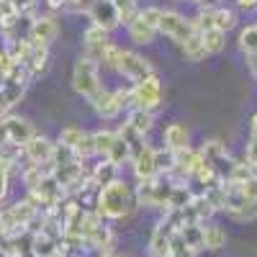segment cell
<instances>
[{
  "label": "cell",
  "mask_w": 257,
  "mask_h": 257,
  "mask_svg": "<svg viewBox=\"0 0 257 257\" xmlns=\"http://www.w3.org/2000/svg\"><path fill=\"white\" fill-rule=\"evenodd\" d=\"M226 244V231L219 224L203 226V249H221Z\"/></svg>",
  "instance_id": "obj_20"
},
{
  "label": "cell",
  "mask_w": 257,
  "mask_h": 257,
  "mask_svg": "<svg viewBox=\"0 0 257 257\" xmlns=\"http://www.w3.org/2000/svg\"><path fill=\"white\" fill-rule=\"evenodd\" d=\"M116 134H118V137H121V139H123V142L128 144V149H132V157H134V155L139 152V149H142V147L147 144V142H144V137H142L139 132H134V128L128 126V123H123V126L118 128Z\"/></svg>",
  "instance_id": "obj_24"
},
{
  "label": "cell",
  "mask_w": 257,
  "mask_h": 257,
  "mask_svg": "<svg viewBox=\"0 0 257 257\" xmlns=\"http://www.w3.org/2000/svg\"><path fill=\"white\" fill-rule=\"evenodd\" d=\"M183 54H185L188 62H203V59L208 57V52H206V47H203V41H201V34L190 36V39L185 41V44H183Z\"/></svg>",
  "instance_id": "obj_23"
},
{
  "label": "cell",
  "mask_w": 257,
  "mask_h": 257,
  "mask_svg": "<svg viewBox=\"0 0 257 257\" xmlns=\"http://www.w3.org/2000/svg\"><path fill=\"white\" fill-rule=\"evenodd\" d=\"M188 128L180 126V123H170L165 128V149H170V152H183V149H188Z\"/></svg>",
  "instance_id": "obj_13"
},
{
  "label": "cell",
  "mask_w": 257,
  "mask_h": 257,
  "mask_svg": "<svg viewBox=\"0 0 257 257\" xmlns=\"http://www.w3.org/2000/svg\"><path fill=\"white\" fill-rule=\"evenodd\" d=\"M132 162H134V175H137V180H139V183L157 178V167H155V149L149 147V144H144V147L139 149V152L132 157Z\"/></svg>",
  "instance_id": "obj_9"
},
{
  "label": "cell",
  "mask_w": 257,
  "mask_h": 257,
  "mask_svg": "<svg viewBox=\"0 0 257 257\" xmlns=\"http://www.w3.org/2000/svg\"><path fill=\"white\" fill-rule=\"evenodd\" d=\"M201 41H203V47H206L208 54H219L224 49L226 34L219 31V29H206V31H201Z\"/></svg>",
  "instance_id": "obj_22"
},
{
  "label": "cell",
  "mask_w": 257,
  "mask_h": 257,
  "mask_svg": "<svg viewBox=\"0 0 257 257\" xmlns=\"http://www.w3.org/2000/svg\"><path fill=\"white\" fill-rule=\"evenodd\" d=\"M118 72H121L126 80H132V82L137 85V82H144L147 77H152V75H155V67H152V62L144 59L142 54H137V52H123V54H121V64H118Z\"/></svg>",
  "instance_id": "obj_5"
},
{
  "label": "cell",
  "mask_w": 257,
  "mask_h": 257,
  "mask_svg": "<svg viewBox=\"0 0 257 257\" xmlns=\"http://www.w3.org/2000/svg\"><path fill=\"white\" fill-rule=\"evenodd\" d=\"M72 88L75 93H80L82 98H93L103 85H100V77H98V62L88 59V57H80L75 62V70H72Z\"/></svg>",
  "instance_id": "obj_2"
},
{
  "label": "cell",
  "mask_w": 257,
  "mask_h": 257,
  "mask_svg": "<svg viewBox=\"0 0 257 257\" xmlns=\"http://www.w3.org/2000/svg\"><path fill=\"white\" fill-rule=\"evenodd\" d=\"M237 6H239V8L252 11V8H257V0H237Z\"/></svg>",
  "instance_id": "obj_34"
},
{
  "label": "cell",
  "mask_w": 257,
  "mask_h": 257,
  "mask_svg": "<svg viewBox=\"0 0 257 257\" xmlns=\"http://www.w3.org/2000/svg\"><path fill=\"white\" fill-rule=\"evenodd\" d=\"M126 29H128V36H132V41H137V44H152L155 36H157V31H155V29H149L139 16H137Z\"/></svg>",
  "instance_id": "obj_17"
},
{
  "label": "cell",
  "mask_w": 257,
  "mask_h": 257,
  "mask_svg": "<svg viewBox=\"0 0 257 257\" xmlns=\"http://www.w3.org/2000/svg\"><path fill=\"white\" fill-rule=\"evenodd\" d=\"M49 257H64V254H62V252H54V254H49Z\"/></svg>",
  "instance_id": "obj_36"
},
{
  "label": "cell",
  "mask_w": 257,
  "mask_h": 257,
  "mask_svg": "<svg viewBox=\"0 0 257 257\" xmlns=\"http://www.w3.org/2000/svg\"><path fill=\"white\" fill-rule=\"evenodd\" d=\"M100 219H123L137 208V193L132 190L126 180L116 178L111 185L98 190V203H95Z\"/></svg>",
  "instance_id": "obj_1"
},
{
  "label": "cell",
  "mask_w": 257,
  "mask_h": 257,
  "mask_svg": "<svg viewBox=\"0 0 257 257\" xmlns=\"http://www.w3.org/2000/svg\"><path fill=\"white\" fill-rule=\"evenodd\" d=\"M24 155L29 157L31 165H44V162H52L54 157V142L47 139V137H39L34 134L26 144H24Z\"/></svg>",
  "instance_id": "obj_8"
},
{
  "label": "cell",
  "mask_w": 257,
  "mask_h": 257,
  "mask_svg": "<svg viewBox=\"0 0 257 257\" xmlns=\"http://www.w3.org/2000/svg\"><path fill=\"white\" fill-rule=\"evenodd\" d=\"M193 3H198V6H203V8H206L208 3H213V0H193Z\"/></svg>",
  "instance_id": "obj_35"
},
{
  "label": "cell",
  "mask_w": 257,
  "mask_h": 257,
  "mask_svg": "<svg viewBox=\"0 0 257 257\" xmlns=\"http://www.w3.org/2000/svg\"><path fill=\"white\" fill-rule=\"evenodd\" d=\"M173 234H178L173 226L167 221H160L157 229L152 231V239H149V254L152 257H170V239H173Z\"/></svg>",
  "instance_id": "obj_11"
},
{
  "label": "cell",
  "mask_w": 257,
  "mask_h": 257,
  "mask_svg": "<svg viewBox=\"0 0 257 257\" xmlns=\"http://www.w3.org/2000/svg\"><path fill=\"white\" fill-rule=\"evenodd\" d=\"M206 13L211 18L213 29H219L224 34L237 26V16H234V11H229V8H206Z\"/></svg>",
  "instance_id": "obj_16"
},
{
  "label": "cell",
  "mask_w": 257,
  "mask_h": 257,
  "mask_svg": "<svg viewBox=\"0 0 257 257\" xmlns=\"http://www.w3.org/2000/svg\"><path fill=\"white\" fill-rule=\"evenodd\" d=\"M8 173H11V167L0 160V201H3L6 193H8Z\"/></svg>",
  "instance_id": "obj_31"
},
{
  "label": "cell",
  "mask_w": 257,
  "mask_h": 257,
  "mask_svg": "<svg viewBox=\"0 0 257 257\" xmlns=\"http://www.w3.org/2000/svg\"><path fill=\"white\" fill-rule=\"evenodd\" d=\"M59 34V26H57V21L49 18V16H39L31 21V26H29V41L34 47H49L52 41L57 39Z\"/></svg>",
  "instance_id": "obj_7"
},
{
  "label": "cell",
  "mask_w": 257,
  "mask_h": 257,
  "mask_svg": "<svg viewBox=\"0 0 257 257\" xmlns=\"http://www.w3.org/2000/svg\"><path fill=\"white\" fill-rule=\"evenodd\" d=\"M121 54H123V49H121V47L108 44V47L103 49V54H100L98 64H103L105 70H118V64H121Z\"/></svg>",
  "instance_id": "obj_27"
},
{
  "label": "cell",
  "mask_w": 257,
  "mask_h": 257,
  "mask_svg": "<svg viewBox=\"0 0 257 257\" xmlns=\"http://www.w3.org/2000/svg\"><path fill=\"white\" fill-rule=\"evenodd\" d=\"M108 162H113L116 167L118 165H123L126 160H132V149H128V144L116 134V142H113V147H111V152H108V157H105Z\"/></svg>",
  "instance_id": "obj_25"
},
{
  "label": "cell",
  "mask_w": 257,
  "mask_h": 257,
  "mask_svg": "<svg viewBox=\"0 0 257 257\" xmlns=\"http://www.w3.org/2000/svg\"><path fill=\"white\" fill-rule=\"evenodd\" d=\"M118 167L113 165V162H108V160H103L100 165H95V167H90V183H93V188H105V185H111L118 175Z\"/></svg>",
  "instance_id": "obj_15"
},
{
  "label": "cell",
  "mask_w": 257,
  "mask_h": 257,
  "mask_svg": "<svg viewBox=\"0 0 257 257\" xmlns=\"http://www.w3.org/2000/svg\"><path fill=\"white\" fill-rule=\"evenodd\" d=\"M178 234H180V239H183L193 252H201V249H203V226H201V224H188V226H183Z\"/></svg>",
  "instance_id": "obj_19"
},
{
  "label": "cell",
  "mask_w": 257,
  "mask_h": 257,
  "mask_svg": "<svg viewBox=\"0 0 257 257\" xmlns=\"http://www.w3.org/2000/svg\"><path fill=\"white\" fill-rule=\"evenodd\" d=\"M126 123L134 128V132H139L142 137L147 132H152V126H155V113H149V111H142V108H134L132 113H128Z\"/></svg>",
  "instance_id": "obj_18"
},
{
  "label": "cell",
  "mask_w": 257,
  "mask_h": 257,
  "mask_svg": "<svg viewBox=\"0 0 257 257\" xmlns=\"http://www.w3.org/2000/svg\"><path fill=\"white\" fill-rule=\"evenodd\" d=\"M82 44H85V54H82V57L98 62L100 54H103V49L111 44V41H108V31H103V29H98V26H90L88 31L82 34Z\"/></svg>",
  "instance_id": "obj_10"
},
{
  "label": "cell",
  "mask_w": 257,
  "mask_h": 257,
  "mask_svg": "<svg viewBox=\"0 0 257 257\" xmlns=\"http://www.w3.org/2000/svg\"><path fill=\"white\" fill-rule=\"evenodd\" d=\"M239 47L244 54H254L257 52V26H247L239 34Z\"/></svg>",
  "instance_id": "obj_28"
},
{
  "label": "cell",
  "mask_w": 257,
  "mask_h": 257,
  "mask_svg": "<svg viewBox=\"0 0 257 257\" xmlns=\"http://www.w3.org/2000/svg\"><path fill=\"white\" fill-rule=\"evenodd\" d=\"M90 139H93L95 155L105 160V157H108V152H111V147H113V142H116V132H108V128H103V132L90 134Z\"/></svg>",
  "instance_id": "obj_21"
},
{
  "label": "cell",
  "mask_w": 257,
  "mask_h": 257,
  "mask_svg": "<svg viewBox=\"0 0 257 257\" xmlns=\"http://www.w3.org/2000/svg\"><path fill=\"white\" fill-rule=\"evenodd\" d=\"M160 34H165L167 39H173L175 44H185L190 36H196V26H193V18H185L175 11H162V21L157 26Z\"/></svg>",
  "instance_id": "obj_4"
},
{
  "label": "cell",
  "mask_w": 257,
  "mask_h": 257,
  "mask_svg": "<svg viewBox=\"0 0 257 257\" xmlns=\"http://www.w3.org/2000/svg\"><path fill=\"white\" fill-rule=\"evenodd\" d=\"M239 193H242L244 203H257V175H252L249 180H244L239 185Z\"/></svg>",
  "instance_id": "obj_30"
},
{
  "label": "cell",
  "mask_w": 257,
  "mask_h": 257,
  "mask_svg": "<svg viewBox=\"0 0 257 257\" xmlns=\"http://www.w3.org/2000/svg\"><path fill=\"white\" fill-rule=\"evenodd\" d=\"M247 64H249V72H252L254 80H257V52H254V54H247Z\"/></svg>",
  "instance_id": "obj_32"
},
{
  "label": "cell",
  "mask_w": 257,
  "mask_h": 257,
  "mask_svg": "<svg viewBox=\"0 0 257 257\" xmlns=\"http://www.w3.org/2000/svg\"><path fill=\"white\" fill-rule=\"evenodd\" d=\"M47 6H49L52 11H59V8L67 6V0H47Z\"/></svg>",
  "instance_id": "obj_33"
},
{
  "label": "cell",
  "mask_w": 257,
  "mask_h": 257,
  "mask_svg": "<svg viewBox=\"0 0 257 257\" xmlns=\"http://www.w3.org/2000/svg\"><path fill=\"white\" fill-rule=\"evenodd\" d=\"M85 137H88V132H82L80 126H67V128H62V134H59V144L70 147V149H77Z\"/></svg>",
  "instance_id": "obj_26"
},
{
  "label": "cell",
  "mask_w": 257,
  "mask_h": 257,
  "mask_svg": "<svg viewBox=\"0 0 257 257\" xmlns=\"http://www.w3.org/2000/svg\"><path fill=\"white\" fill-rule=\"evenodd\" d=\"M34 47V44H31ZM49 47H34L31 49V57H29V62L24 64L26 67V72H29V80H34V77H39V75H44L47 72V67H49V52H47Z\"/></svg>",
  "instance_id": "obj_14"
},
{
  "label": "cell",
  "mask_w": 257,
  "mask_h": 257,
  "mask_svg": "<svg viewBox=\"0 0 257 257\" xmlns=\"http://www.w3.org/2000/svg\"><path fill=\"white\" fill-rule=\"evenodd\" d=\"M139 18L144 21V24H147L149 29H155V31H157V26H160V21H162V8H157V6H149V8H142V11H139Z\"/></svg>",
  "instance_id": "obj_29"
},
{
  "label": "cell",
  "mask_w": 257,
  "mask_h": 257,
  "mask_svg": "<svg viewBox=\"0 0 257 257\" xmlns=\"http://www.w3.org/2000/svg\"><path fill=\"white\" fill-rule=\"evenodd\" d=\"M88 16L93 21V26H98L103 31H113L116 26H121L118 11L113 6V0H95V3L88 8Z\"/></svg>",
  "instance_id": "obj_6"
},
{
  "label": "cell",
  "mask_w": 257,
  "mask_h": 257,
  "mask_svg": "<svg viewBox=\"0 0 257 257\" xmlns=\"http://www.w3.org/2000/svg\"><path fill=\"white\" fill-rule=\"evenodd\" d=\"M90 105L95 108V113H98L100 118H113V116L121 113V105H118L116 95H113L111 90H105V88H100V90L90 98Z\"/></svg>",
  "instance_id": "obj_12"
},
{
  "label": "cell",
  "mask_w": 257,
  "mask_h": 257,
  "mask_svg": "<svg viewBox=\"0 0 257 257\" xmlns=\"http://www.w3.org/2000/svg\"><path fill=\"white\" fill-rule=\"evenodd\" d=\"M132 100H134V108L149 111L155 113L160 105H162V82L157 77V72L152 77H147L144 82H137L132 88Z\"/></svg>",
  "instance_id": "obj_3"
}]
</instances>
